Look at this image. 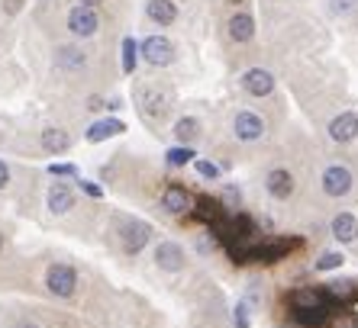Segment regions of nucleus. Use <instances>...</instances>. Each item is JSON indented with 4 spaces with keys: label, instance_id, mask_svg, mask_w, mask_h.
Listing matches in <instances>:
<instances>
[{
    "label": "nucleus",
    "instance_id": "1",
    "mask_svg": "<svg viewBox=\"0 0 358 328\" xmlns=\"http://www.w3.org/2000/svg\"><path fill=\"white\" fill-rule=\"evenodd\" d=\"M297 248H303V241L300 238H271V241H255V245L249 248V255H245V264L255 261V264H275V261H284V258L291 255V251H297Z\"/></svg>",
    "mask_w": 358,
    "mask_h": 328
},
{
    "label": "nucleus",
    "instance_id": "2",
    "mask_svg": "<svg viewBox=\"0 0 358 328\" xmlns=\"http://www.w3.org/2000/svg\"><path fill=\"white\" fill-rule=\"evenodd\" d=\"M117 241L126 255H139L142 248L152 241V225L142 219H129V216H126V219L117 222Z\"/></svg>",
    "mask_w": 358,
    "mask_h": 328
},
{
    "label": "nucleus",
    "instance_id": "3",
    "mask_svg": "<svg viewBox=\"0 0 358 328\" xmlns=\"http://www.w3.org/2000/svg\"><path fill=\"white\" fill-rule=\"evenodd\" d=\"M45 290H49L55 299H71L78 293V271L71 264H52L45 271Z\"/></svg>",
    "mask_w": 358,
    "mask_h": 328
},
{
    "label": "nucleus",
    "instance_id": "4",
    "mask_svg": "<svg viewBox=\"0 0 358 328\" xmlns=\"http://www.w3.org/2000/svg\"><path fill=\"white\" fill-rule=\"evenodd\" d=\"M139 113H142V119H152V123L165 119L171 113V91H165V87H142Z\"/></svg>",
    "mask_w": 358,
    "mask_h": 328
},
{
    "label": "nucleus",
    "instance_id": "5",
    "mask_svg": "<svg viewBox=\"0 0 358 328\" xmlns=\"http://www.w3.org/2000/svg\"><path fill=\"white\" fill-rule=\"evenodd\" d=\"M139 58H145V61L155 68H168L175 61V45H171L165 36H145V39L139 42Z\"/></svg>",
    "mask_w": 358,
    "mask_h": 328
},
{
    "label": "nucleus",
    "instance_id": "6",
    "mask_svg": "<svg viewBox=\"0 0 358 328\" xmlns=\"http://www.w3.org/2000/svg\"><path fill=\"white\" fill-rule=\"evenodd\" d=\"M233 135L239 142H259L265 135V119L259 113H252V110H242L233 119Z\"/></svg>",
    "mask_w": 358,
    "mask_h": 328
},
{
    "label": "nucleus",
    "instance_id": "7",
    "mask_svg": "<svg viewBox=\"0 0 358 328\" xmlns=\"http://www.w3.org/2000/svg\"><path fill=\"white\" fill-rule=\"evenodd\" d=\"M100 26V17L94 7H84V3H78V7H71V13H68V29L78 36V39H87V36L97 33Z\"/></svg>",
    "mask_w": 358,
    "mask_h": 328
},
{
    "label": "nucleus",
    "instance_id": "8",
    "mask_svg": "<svg viewBox=\"0 0 358 328\" xmlns=\"http://www.w3.org/2000/svg\"><path fill=\"white\" fill-rule=\"evenodd\" d=\"M242 91L252 97H271L275 94V74L265 68H249L242 74Z\"/></svg>",
    "mask_w": 358,
    "mask_h": 328
},
{
    "label": "nucleus",
    "instance_id": "9",
    "mask_svg": "<svg viewBox=\"0 0 358 328\" xmlns=\"http://www.w3.org/2000/svg\"><path fill=\"white\" fill-rule=\"evenodd\" d=\"M323 190L326 197H345L352 190V171L342 164H329L323 171Z\"/></svg>",
    "mask_w": 358,
    "mask_h": 328
},
{
    "label": "nucleus",
    "instance_id": "10",
    "mask_svg": "<svg viewBox=\"0 0 358 328\" xmlns=\"http://www.w3.org/2000/svg\"><path fill=\"white\" fill-rule=\"evenodd\" d=\"M155 264L168 274H178V271H184L187 255H184V248L178 245V241H159V248H155Z\"/></svg>",
    "mask_w": 358,
    "mask_h": 328
},
{
    "label": "nucleus",
    "instance_id": "11",
    "mask_svg": "<svg viewBox=\"0 0 358 328\" xmlns=\"http://www.w3.org/2000/svg\"><path fill=\"white\" fill-rule=\"evenodd\" d=\"M49 213L52 216H65V213H71L75 209V203H78V197H75V187L71 184H52L49 187Z\"/></svg>",
    "mask_w": 358,
    "mask_h": 328
},
{
    "label": "nucleus",
    "instance_id": "12",
    "mask_svg": "<svg viewBox=\"0 0 358 328\" xmlns=\"http://www.w3.org/2000/svg\"><path fill=\"white\" fill-rule=\"evenodd\" d=\"M120 132H126V123L123 119H94L87 129H84V142H91V145H97V142H107L113 139V135H120Z\"/></svg>",
    "mask_w": 358,
    "mask_h": 328
},
{
    "label": "nucleus",
    "instance_id": "13",
    "mask_svg": "<svg viewBox=\"0 0 358 328\" xmlns=\"http://www.w3.org/2000/svg\"><path fill=\"white\" fill-rule=\"evenodd\" d=\"M162 209H165V213H171V216H184V213H191V209H194V197L184 187L171 184V187L162 193Z\"/></svg>",
    "mask_w": 358,
    "mask_h": 328
},
{
    "label": "nucleus",
    "instance_id": "14",
    "mask_svg": "<svg viewBox=\"0 0 358 328\" xmlns=\"http://www.w3.org/2000/svg\"><path fill=\"white\" fill-rule=\"evenodd\" d=\"M265 190L275 200H287L294 193V174L284 171V167H271V171L265 174Z\"/></svg>",
    "mask_w": 358,
    "mask_h": 328
},
{
    "label": "nucleus",
    "instance_id": "15",
    "mask_svg": "<svg viewBox=\"0 0 358 328\" xmlns=\"http://www.w3.org/2000/svg\"><path fill=\"white\" fill-rule=\"evenodd\" d=\"M329 139L345 145V142H355L358 139V116L355 113H339L329 123Z\"/></svg>",
    "mask_w": 358,
    "mask_h": 328
},
{
    "label": "nucleus",
    "instance_id": "16",
    "mask_svg": "<svg viewBox=\"0 0 358 328\" xmlns=\"http://www.w3.org/2000/svg\"><path fill=\"white\" fill-rule=\"evenodd\" d=\"M145 17L159 26H171L178 20V3L175 0H149L145 3Z\"/></svg>",
    "mask_w": 358,
    "mask_h": 328
},
{
    "label": "nucleus",
    "instance_id": "17",
    "mask_svg": "<svg viewBox=\"0 0 358 328\" xmlns=\"http://www.w3.org/2000/svg\"><path fill=\"white\" fill-rule=\"evenodd\" d=\"M333 238L336 241H342V245H352V241H358V219L352 213H339L333 219Z\"/></svg>",
    "mask_w": 358,
    "mask_h": 328
},
{
    "label": "nucleus",
    "instance_id": "18",
    "mask_svg": "<svg viewBox=\"0 0 358 328\" xmlns=\"http://www.w3.org/2000/svg\"><path fill=\"white\" fill-rule=\"evenodd\" d=\"M333 319L329 306H317V309H294V322L300 328H326Z\"/></svg>",
    "mask_w": 358,
    "mask_h": 328
},
{
    "label": "nucleus",
    "instance_id": "19",
    "mask_svg": "<svg viewBox=\"0 0 358 328\" xmlns=\"http://www.w3.org/2000/svg\"><path fill=\"white\" fill-rule=\"evenodd\" d=\"M226 29H229V39L233 42H252L255 39V20H252L249 13H233L229 23H226Z\"/></svg>",
    "mask_w": 358,
    "mask_h": 328
},
{
    "label": "nucleus",
    "instance_id": "20",
    "mask_svg": "<svg viewBox=\"0 0 358 328\" xmlns=\"http://www.w3.org/2000/svg\"><path fill=\"white\" fill-rule=\"evenodd\" d=\"M287 299H291L294 309H317V306H329L326 303V296H323V290H317V287H300V290H294Z\"/></svg>",
    "mask_w": 358,
    "mask_h": 328
},
{
    "label": "nucleus",
    "instance_id": "21",
    "mask_svg": "<svg viewBox=\"0 0 358 328\" xmlns=\"http://www.w3.org/2000/svg\"><path fill=\"white\" fill-rule=\"evenodd\" d=\"M223 216H226V206L220 203L217 197H203V193H200V197H197V219H200V222H207V225H217Z\"/></svg>",
    "mask_w": 358,
    "mask_h": 328
},
{
    "label": "nucleus",
    "instance_id": "22",
    "mask_svg": "<svg viewBox=\"0 0 358 328\" xmlns=\"http://www.w3.org/2000/svg\"><path fill=\"white\" fill-rule=\"evenodd\" d=\"M55 65L62 71H78V68L87 65V55L81 49H75V45H62V49H55Z\"/></svg>",
    "mask_w": 358,
    "mask_h": 328
},
{
    "label": "nucleus",
    "instance_id": "23",
    "mask_svg": "<svg viewBox=\"0 0 358 328\" xmlns=\"http://www.w3.org/2000/svg\"><path fill=\"white\" fill-rule=\"evenodd\" d=\"M42 148L49 151V155H62L71 148V135L65 129H45L42 132Z\"/></svg>",
    "mask_w": 358,
    "mask_h": 328
},
{
    "label": "nucleus",
    "instance_id": "24",
    "mask_svg": "<svg viewBox=\"0 0 358 328\" xmlns=\"http://www.w3.org/2000/svg\"><path fill=\"white\" fill-rule=\"evenodd\" d=\"M171 132H175V139L181 142V145L191 148V142L200 135V123H197V116H181L175 126H171Z\"/></svg>",
    "mask_w": 358,
    "mask_h": 328
},
{
    "label": "nucleus",
    "instance_id": "25",
    "mask_svg": "<svg viewBox=\"0 0 358 328\" xmlns=\"http://www.w3.org/2000/svg\"><path fill=\"white\" fill-rule=\"evenodd\" d=\"M323 296H326V303H342V299L355 296V283H352V280H336V283H326Z\"/></svg>",
    "mask_w": 358,
    "mask_h": 328
},
{
    "label": "nucleus",
    "instance_id": "26",
    "mask_svg": "<svg viewBox=\"0 0 358 328\" xmlns=\"http://www.w3.org/2000/svg\"><path fill=\"white\" fill-rule=\"evenodd\" d=\"M136 61H139V42L133 36H126L123 39V71L133 74L136 71Z\"/></svg>",
    "mask_w": 358,
    "mask_h": 328
},
{
    "label": "nucleus",
    "instance_id": "27",
    "mask_svg": "<svg viewBox=\"0 0 358 328\" xmlns=\"http://www.w3.org/2000/svg\"><path fill=\"white\" fill-rule=\"evenodd\" d=\"M194 148H187V145H175V148H168V155H165V161L171 164V167H184V164H191L194 161Z\"/></svg>",
    "mask_w": 358,
    "mask_h": 328
},
{
    "label": "nucleus",
    "instance_id": "28",
    "mask_svg": "<svg viewBox=\"0 0 358 328\" xmlns=\"http://www.w3.org/2000/svg\"><path fill=\"white\" fill-rule=\"evenodd\" d=\"M342 264H345V258H342L339 251H323V255L317 258V264H313V267H317L320 274H326V271H339Z\"/></svg>",
    "mask_w": 358,
    "mask_h": 328
},
{
    "label": "nucleus",
    "instance_id": "29",
    "mask_svg": "<svg viewBox=\"0 0 358 328\" xmlns=\"http://www.w3.org/2000/svg\"><path fill=\"white\" fill-rule=\"evenodd\" d=\"M252 319H249V299H239L233 309V328H249Z\"/></svg>",
    "mask_w": 358,
    "mask_h": 328
},
{
    "label": "nucleus",
    "instance_id": "30",
    "mask_svg": "<svg viewBox=\"0 0 358 328\" xmlns=\"http://www.w3.org/2000/svg\"><path fill=\"white\" fill-rule=\"evenodd\" d=\"M239 187H236V184H226L223 187V200H220V203L226 206V209H239Z\"/></svg>",
    "mask_w": 358,
    "mask_h": 328
},
{
    "label": "nucleus",
    "instance_id": "31",
    "mask_svg": "<svg viewBox=\"0 0 358 328\" xmlns=\"http://www.w3.org/2000/svg\"><path fill=\"white\" fill-rule=\"evenodd\" d=\"M194 167H197V174L203 177V181H217V177H220V167H217V164L203 161V158H197V161H194Z\"/></svg>",
    "mask_w": 358,
    "mask_h": 328
},
{
    "label": "nucleus",
    "instance_id": "32",
    "mask_svg": "<svg viewBox=\"0 0 358 328\" xmlns=\"http://www.w3.org/2000/svg\"><path fill=\"white\" fill-rule=\"evenodd\" d=\"M49 174H55V177H78V167L75 164H49Z\"/></svg>",
    "mask_w": 358,
    "mask_h": 328
},
{
    "label": "nucleus",
    "instance_id": "33",
    "mask_svg": "<svg viewBox=\"0 0 358 328\" xmlns=\"http://www.w3.org/2000/svg\"><path fill=\"white\" fill-rule=\"evenodd\" d=\"M78 184H81V190H84V193H87V197H94V200H100V197H103V190H100L94 181H78Z\"/></svg>",
    "mask_w": 358,
    "mask_h": 328
},
{
    "label": "nucleus",
    "instance_id": "34",
    "mask_svg": "<svg viewBox=\"0 0 358 328\" xmlns=\"http://www.w3.org/2000/svg\"><path fill=\"white\" fill-rule=\"evenodd\" d=\"M329 3H333V13H349L355 7V0H329Z\"/></svg>",
    "mask_w": 358,
    "mask_h": 328
},
{
    "label": "nucleus",
    "instance_id": "35",
    "mask_svg": "<svg viewBox=\"0 0 358 328\" xmlns=\"http://www.w3.org/2000/svg\"><path fill=\"white\" fill-rule=\"evenodd\" d=\"M3 10H7V13H20V10H23V0H3Z\"/></svg>",
    "mask_w": 358,
    "mask_h": 328
},
{
    "label": "nucleus",
    "instance_id": "36",
    "mask_svg": "<svg viewBox=\"0 0 358 328\" xmlns=\"http://www.w3.org/2000/svg\"><path fill=\"white\" fill-rule=\"evenodd\" d=\"M103 103H107L103 97H91V100H87V110H91V113H97V110H103Z\"/></svg>",
    "mask_w": 358,
    "mask_h": 328
},
{
    "label": "nucleus",
    "instance_id": "37",
    "mask_svg": "<svg viewBox=\"0 0 358 328\" xmlns=\"http://www.w3.org/2000/svg\"><path fill=\"white\" fill-rule=\"evenodd\" d=\"M7 184H10V167H7L3 161H0V190L7 187Z\"/></svg>",
    "mask_w": 358,
    "mask_h": 328
},
{
    "label": "nucleus",
    "instance_id": "38",
    "mask_svg": "<svg viewBox=\"0 0 358 328\" xmlns=\"http://www.w3.org/2000/svg\"><path fill=\"white\" fill-rule=\"evenodd\" d=\"M120 107H123V100H120V97H110L107 103H103V110H110V113H117Z\"/></svg>",
    "mask_w": 358,
    "mask_h": 328
},
{
    "label": "nucleus",
    "instance_id": "39",
    "mask_svg": "<svg viewBox=\"0 0 358 328\" xmlns=\"http://www.w3.org/2000/svg\"><path fill=\"white\" fill-rule=\"evenodd\" d=\"M78 3H84V7H97V3H103V0H78Z\"/></svg>",
    "mask_w": 358,
    "mask_h": 328
},
{
    "label": "nucleus",
    "instance_id": "40",
    "mask_svg": "<svg viewBox=\"0 0 358 328\" xmlns=\"http://www.w3.org/2000/svg\"><path fill=\"white\" fill-rule=\"evenodd\" d=\"M17 328H39V325H36V322H20Z\"/></svg>",
    "mask_w": 358,
    "mask_h": 328
},
{
    "label": "nucleus",
    "instance_id": "41",
    "mask_svg": "<svg viewBox=\"0 0 358 328\" xmlns=\"http://www.w3.org/2000/svg\"><path fill=\"white\" fill-rule=\"evenodd\" d=\"M0 251H3V235H0Z\"/></svg>",
    "mask_w": 358,
    "mask_h": 328
},
{
    "label": "nucleus",
    "instance_id": "42",
    "mask_svg": "<svg viewBox=\"0 0 358 328\" xmlns=\"http://www.w3.org/2000/svg\"><path fill=\"white\" fill-rule=\"evenodd\" d=\"M229 3H242V0H229Z\"/></svg>",
    "mask_w": 358,
    "mask_h": 328
}]
</instances>
